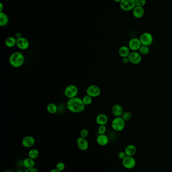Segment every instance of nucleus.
Instances as JSON below:
<instances>
[{
    "mask_svg": "<svg viewBox=\"0 0 172 172\" xmlns=\"http://www.w3.org/2000/svg\"><path fill=\"white\" fill-rule=\"evenodd\" d=\"M66 107L69 111L74 113H81L85 108L82 99L77 97L68 100Z\"/></svg>",
    "mask_w": 172,
    "mask_h": 172,
    "instance_id": "f257e3e1",
    "label": "nucleus"
},
{
    "mask_svg": "<svg viewBox=\"0 0 172 172\" xmlns=\"http://www.w3.org/2000/svg\"><path fill=\"white\" fill-rule=\"evenodd\" d=\"M9 63L14 68H19L24 63L25 57L22 52L15 51L9 57Z\"/></svg>",
    "mask_w": 172,
    "mask_h": 172,
    "instance_id": "f03ea898",
    "label": "nucleus"
},
{
    "mask_svg": "<svg viewBox=\"0 0 172 172\" xmlns=\"http://www.w3.org/2000/svg\"><path fill=\"white\" fill-rule=\"evenodd\" d=\"M125 124V121L122 117H116L112 120L111 126L113 130L120 132L124 129Z\"/></svg>",
    "mask_w": 172,
    "mask_h": 172,
    "instance_id": "7ed1b4c3",
    "label": "nucleus"
},
{
    "mask_svg": "<svg viewBox=\"0 0 172 172\" xmlns=\"http://www.w3.org/2000/svg\"><path fill=\"white\" fill-rule=\"evenodd\" d=\"M78 93V89L77 86L74 85H68L66 87L64 91V94L69 99L77 97Z\"/></svg>",
    "mask_w": 172,
    "mask_h": 172,
    "instance_id": "20e7f679",
    "label": "nucleus"
},
{
    "mask_svg": "<svg viewBox=\"0 0 172 172\" xmlns=\"http://www.w3.org/2000/svg\"><path fill=\"white\" fill-rule=\"evenodd\" d=\"M119 5L120 8L125 12L132 11L136 7L135 0H121Z\"/></svg>",
    "mask_w": 172,
    "mask_h": 172,
    "instance_id": "39448f33",
    "label": "nucleus"
},
{
    "mask_svg": "<svg viewBox=\"0 0 172 172\" xmlns=\"http://www.w3.org/2000/svg\"><path fill=\"white\" fill-rule=\"evenodd\" d=\"M86 95L89 96L92 98H96L100 96L101 90L99 86L95 85L89 86L86 90Z\"/></svg>",
    "mask_w": 172,
    "mask_h": 172,
    "instance_id": "423d86ee",
    "label": "nucleus"
},
{
    "mask_svg": "<svg viewBox=\"0 0 172 172\" xmlns=\"http://www.w3.org/2000/svg\"><path fill=\"white\" fill-rule=\"evenodd\" d=\"M139 40L142 45L149 46L153 43V38L151 33L146 32L141 34Z\"/></svg>",
    "mask_w": 172,
    "mask_h": 172,
    "instance_id": "0eeeda50",
    "label": "nucleus"
},
{
    "mask_svg": "<svg viewBox=\"0 0 172 172\" xmlns=\"http://www.w3.org/2000/svg\"><path fill=\"white\" fill-rule=\"evenodd\" d=\"M122 165L127 169H132L136 166V160L133 157L126 156L122 160Z\"/></svg>",
    "mask_w": 172,
    "mask_h": 172,
    "instance_id": "6e6552de",
    "label": "nucleus"
},
{
    "mask_svg": "<svg viewBox=\"0 0 172 172\" xmlns=\"http://www.w3.org/2000/svg\"><path fill=\"white\" fill-rule=\"evenodd\" d=\"M128 57L130 63L133 65L140 64L142 60L141 55L137 51H131Z\"/></svg>",
    "mask_w": 172,
    "mask_h": 172,
    "instance_id": "1a4fd4ad",
    "label": "nucleus"
},
{
    "mask_svg": "<svg viewBox=\"0 0 172 172\" xmlns=\"http://www.w3.org/2000/svg\"><path fill=\"white\" fill-rule=\"evenodd\" d=\"M141 42L139 38H132L129 40L128 43V47L132 51H137L141 47Z\"/></svg>",
    "mask_w": 172,
    "mask_h": 172,
    "instance_id": "9d476101",
    "label": "nucleus"
},
{
    "mask_svg": "<svg viewBox=\"0 0 172 172\" xmlns=\"http://www.w3.org/2000/svg\"><path fill=\"white\" fill-rule=\"evenodd\" d=\"M16 46L21 50H27L30 46V42L26 38L21 37L17 39Z\"/></svg>",
    "mask_w": 172,
    "mask_h": 172,
    "instance_id": "9b49d317",
    "label": "nucleus"
},
{
    "mask_svg": "<svg viewBox=\"0 0 172 172\" xmlns=\"http://www.w3.org/2000/svg\"><path fill=\"white\" fill-rule=\"evenodd\" d=\"M76 143L78 148L82 151H85L89 149V143L85 138L80 137L77 138Z\"/></svg>",
    "mask_w": 172,
    "mask_h": 172,
    "instance_id": "f8f14e48",
    "label": "nucleus"
},
{
    "mask_svg": "<svg viewBox=\"0 0 172 172\" xmlns=\"http://www.w3.org/2000/svg\"><path fill=\"white\" fill-rule=\"evenodd\" d=\"M111 111L114 116L116 117H122V115L124 113L123 108L121 105L116 104H114L112 107Z\"/></svg>",
    "mask_w": 172,
    "mask_h": 172,
    "instance_id": "ddd939ff",
    "label": "nucleus"
},
{
    "mask_svg": "<svg viewBox=\"0 0 172 172\" xmlns=\"http://www.w3.org/2000/svg\"><path fill=\"white\" fill-rule=\"evenodd\" d=\"M35 143V139L32 136H26L22 140V144L25 148H30L34 146Z\"/></svg>",
    "mask_w": 172,
    "mask_h": 172,
    "instance_id": "4468645a",
    "label": "nucleus"
},
{
    "mask_svg": "<svg viewBox=\"0 0 172 172\" xmlns=\"http://www.w3.org/2000/svg\"><path fill=\"white\" fill-rule=\"evenodd\" d=\"M144 13H145V10L143 7L136 6L133 9V16L137 19L142 18L144 16Z\"/></svg>",
    "mask_w": 172,
    "mask_h": 172,
    "instance_id": "2eb2a0df",
    "label": "nucleus"
},
{
    "mask_svg": "<svg viewBox=\"0 0 172 172\" xmlns=\"http://www.w3.org/2000/svg\"><path fill=\"white\" fill-rule=\"evenodd\" d=\"M108 117L107 115L104 113L99 114L96 116L95 121L99 125H105L108 123Z\"/></svg>",
    "mask_w": 172,
    "mask_h": 172,
    "instance_id": "dca6fc26",
    "label": "nucleus"
},
{
    "mask_svg": "<svg viewBox=\"0 0 172 172\" xmlns=\"http://www.w3.org/2000/svg\"><path fill=\"white\" fill-rule=\"evenodd\" d=\"M109 138L107 135L105 134H99L96 138V142L98 144L102 147H104L108 144L109 143Z\"/></svg>",
    "mask_w": 172,
    "mask_h": 172,
    "instance_id": "f3484780",
    "label": "nucleus"
},
{
    "mask_svg": "<svg viewBox=\"0 0 172 172\" xmlns=\"http://www.w3.org/2000/svg\"><path fill=\"white\" fill-rule=\"evenodd\" d=\"M124 152L127 156L133 157L137 152V149L133 144H129L125 149Z\"/></svg>",
    "mask_w": 172,
    "mask_h": 172,
    "instance_id": "a211bd4d",
    "label": "nucleus"
},
{
    "mask_svg": "<svg viewBox=\"0 0 172 172\" xmlns=\"http://www.w3.org/2000/svg\"><path fill=\"white\" fill-rule=\"evenodd\" d=\"M130 50H131L129 48L128 46L123 45V46H121L119 49V55L122 58L128 57L129 55L131 52Z\"/></svg>",
    "mask_w": 172,
    "mask_h": 172,
    "instance_id": "6ab92c4d",
    "label": "nucleus"
},
{
    "mask_svg": "<svg viewBox=\"0 0 172 172\" xmlns=\"http://www.w3.org/2000/svg\"><path fill=\"white\" fill-rule=\"evenodd\" d=\"M9 22V17L6 13L1 12H0V26L4 27L8 25Z\"/></svg>",
    "mask_w": 172,
    "mask_h": 172,
    "instance_id": "aec40b11",
    "label": "nucleus"
},
{
    "mask_svg": "<svg viewBox=\"0 0 172 172\" xmlns=\"http://www.w3.org/2000/svg\"><path fill=\"white\" fill-rule=\"evenodd\" d=\"M17 39L15 37H9L5 40V45L8 48H12L16 45Z\"/></svg>",
    "mask_w": 172,
    "mask_h": 172,
    "instance_id": "412c9836",
    "label": "nucleus"
},
{
    "mask_svg": "<svg viewBox=\"0 0 172 172\" xmlns=\"http://www.w3.org/2000/svg\"><path fill=\"white\" fill-rule=\"evenodd\" d=\"M23 166L27 169L35 167V162L34 159H32L28 157L23 160Z\"/></svg>",
    "mask_w": 172,
    "mask_h": 172,
    "instance_id": "4be33fe9",
    "label": "nucleus"
},
{
    "mask_svg": "<svg viewBox=\"0 0 172 172\" xmlns=\"http://www.w3.org/2000/svg\"><path fill=\"white\" fill-rule=\"evenodd\" d=\"M46 110L49 113L54 114L56 113L58 110V107L56 104L50 103L46 106Z\"/></svg>",
    "mask_w": 172,
    "mask_h": 172,
    "instance_id": "5701e85b",
    "label": "nucleus"
},
{
    "mask_svg": "<svg viewBox=\"0 0 172 172\" xmlns=\"http://www.w3.org/2000/svg\"><path fill=\"white\" fill-rule=\"evenodd\" d=\"M28 157L32 159H36L40 155V153L39 150L35 149H32L28 152Z\"/></svg>",
    "mask_w": 172,
    "mask_h": 172,
    "instance_id": "b1692460",
    "label": "nucleus"
},
{
    "mask_svg": "<svg viewBox=\"0 0 172 172\" xmlns=\"http://www.w3.org/2000/svg\"><path fill=\"white\" fill-rule=\"evenodd\" d=\"M138 51L141 55H147L149 54L150 49H149V46L142 45L139 50Z\"/></svg>",
    "mask_w": 172,
    "mask_h": 172,
    "instance_id": "393cba45",
    "label": "nucleus"
},
{
    "mask_svg": "<svg viewBox=\"0 0 172 172\" xmlns=\"http://www.w3.org/2000/svg\"><path fill=\"white\" fill-rule=\"evenodd\" d=\"M82 100L85 106L90 105L93 102V98L89 96L88 95H86L83 96Z\"/></svg>",
    "mask_w": 172,
    "mask_h": 172,
    "instance_id": "a878e982",
    "label": "nucleus"
},
{
    "mask_svg": "<svg viewBox=\"0 0 172 172\" xmlns=\"http://www.w3.org/2000/svg\"><path fill=\"white\" fill-rule=\"evenodd\" d=\"M122 117L125 121H129L132 118V114L128 111L124 112V113L122 115Z\"/></svg>",
    "mask_w": 172,
    "mask_h": 172,
    "instance_id": "bb28decb",
    "label": "nucleus"
},
{
    "mask_svg": "<svg viewBox=\"0 0 172 172\" xmlns=\"http://www.w3.org/2000/svg\"><path fill=\"white\" fill-rule=\"evenodd\" d=\"M56 169L60 172H62L65 169V164L63 162H59V163L56 164Z\"/></svg>",
    "mask_w": 172,
    "mask_h": 172,
    "instance_id": "cd10ccee",
    "label": "nucleus"
},
{
    "mask_svg": "<svg viewBox=\"0 0 172 172\" xmlns=\"http://www.w3.org/2000/svg\"><path fill=\"white\" fill-rule=\"evenodd\" d=\"M107 131V128L105 125H99L98 129V133L99 134H105Z\"/></svg>",
    "mask_w": 172,
    "mask_h": 172,
    "instance_id": "c85d7f7f",
    "label": "nucleus"
},
{
    "mask_svg": "<svg viewBox=\"0 0 172 172\" xmlns=\"http://www.w3.org/2000/svg\"><path fill=\"white\" fill-rule=\"evenodd\" d=\"M89 130L86 128L82 129V130L80 131V137H81V138H86L89 136Z\"/></svg>",
    "mask_w": 172,
    "mask_h": 172,
    "instance_id": "c756f323",
    "label": "nucleus"
},
{
    "mask_svg": "<svg viewBox=\"0 0 172 172\" xmlns=\"http://www.w3.org/2000/svg\"><path fill=\"white\" fill-rule=\"evenodd\" d=\"M135 4L136 6L144 7L147 4V0H135Z\"/></svg>",
    "mask_w": 172,
    "mask_h": 172,
    "instance_id": "7c9ffc66",
    "label": "nucleus"
},
{
    "mask_svg": "<svg viewBox=\"0 0 172 172\" xmlns=\"http://www.w3.org/2000/svg\"><path fill=\"white\" fill-rule=\"evenodd\" d=\"M127 156L126 153H125L124 151H121L118 154V157L120 159H123L125 157Z\"/></svg>",
    "mask_w": 172,
    "mask_h": 172,
    "instance_id": "2f4dec72",
    "label": "nucleus"
},
{
    "mask_svg": "<svg viewBox=\"0 0 172 172\" xmlns=\"http://www.w3.org/2000/svg\"><path fill=\"white\" fill-rule=\"evenodd\" d=\"M25 172H38V170L35 167L31 168H28L26 169Z\"/></svg>",
    "mask_w": 172,
    "mask_h": 172,
    "instance_id": "473e14b6",
    "label": "nucleus"
},
{
    "mask_svg": "<svg viewBox=\"0 0 172 172\" xmlns=\"http://www.w3.org/2000/svg\"><path fill=\"white\" fill-rule=\"evenodd\" d=\"M122 62L124 64H127L130 63L129 61V60L128 57H124L122 59Z\"/></svg>",
    "mask_w": 172,
    "mask_h": 172,
    "instance_id": "72a5a7b5",
    "label": "nucleus"
},
{
    "mask_svg": "<svg viewBox=\"0 0 172 172\" xmlns=\"http://www.w3.org/2000/svg\"><path fill=\"white\" fill-rule=\"evenodd\" d=\"M21 37H22V36H21V33L20 32H17V33H16L15 38L16 39L20 38Z\"/></svg>",
    "mask_w": 172,
    "mask_h": 172,
    "instance_id": "f704fd0d",
    "label": "nucleus"
},
{
    "mask_svg": "<svg viewBox=\"0 0 172 172\" xmlns=\"http://www.w3.org/2000/svg\"><path fill=\"white\" fill-rule=\"evenodd\" d=\"M3 10V3H0V12H1Z\"/></svg>",
    "mask_w": 172,
    "mask_h": 172,
    "instance_id": "c9c22d12",
    "label": "nucleus"
},
{
    "mask_svg": "<svg viewBox=\"0 0 172 172\" xmlns=\"http://www.w3.org/2000/svg\"><path fill=\"white\" fill-rule=\"evenodd\" d=\"M50 172H60V171H59V170H58V169L55 168V169H51V171Z\"/></svg>",
    "mask_w": 172,
    "mask_h": 172,
    "instance_id": "e433bc0d",
    "label": "nucleus"
},
{
    "mask_svg": "<svg viewBox=\"0 0 172 172\" xmlns=\"http://www.w3.org/2000/svg\"><path fill=\"white\" fill-rule=\"evenodd\" d=\"M116 3H119L121 1V0H113Z\"/></svg>",
    "mask_w": 172,
    "mask_h": 172,
    "instance_id": "4c0bfd02",
    "label": "nucleus"
},
{
    "mask_svg": "<svg viewBox=\"0 0 172 172\" xmlns=\"http://www.w3.org/2000/svg\"><path fill=\"white\" fill-rule=\"evenodd\" d=\"M5 172H12V171H5Z\"/></svg>",
    "mask_w": 172,
    "mask_h": 172,
    "instance_id": "58836bf2",
    "label": "nucleus"
},
{
    "mask_svg": "<svg viewBox=\"0 0 172 172\" xmlns=\"http://www.w3.org/2000/svg\"><path fill=\"white\" fill-rule=\"evenodd\" d=\"M5 1H8L9 0H5Z\"/></svg>",
    "mask_w": 172,
    "mask_h": 172,
    "instance_id": "ea45409f",
    "label": "nucleus"
}]
</instances>
